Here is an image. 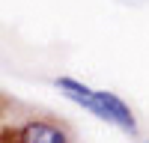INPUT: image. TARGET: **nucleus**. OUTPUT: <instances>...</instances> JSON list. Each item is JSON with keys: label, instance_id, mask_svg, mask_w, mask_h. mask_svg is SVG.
Masks as SVG:
<instances>
[{"label": "nucleus", "instance_id": "2", "mask_svg": "<svg viewBox=\"0 0 149 143\" xmlns=\"http://www.w3.org/2000/svg\"><path fill=\"white\" fill-rule=\"evenodd\" d=\"M54 87L66 95V99H72L78 107H84L86 113H93L95 116V110H98V101H95V90H90L86 83H81V81H74V78H69V75H60V78H54Z\"/></svg>", "mask_w": 149, "mask_h": 143}, {"label": "nucleus", "instance_id": "1", "mask_svg": "<svg viewBox=\"0 0 149 143\" xmlns=\"http://www.w3.org/2000/svg\"><path fill=\"white\" fill-rule=\"evenodd\" d=\"M95 101H98V110L95 116L102 119V122H110L122 128L125 134H137V119H134L131 107L119 99L116 92H107V90H95Z\"/></svg>", "mask_w": 149, "mask_h": 143}, {"label": "nucleus", "instance_id": "3", "mask_svg": "<svg viewBox=\"0 0 149 143\" xmlns=\"http://www.w3.org/2000/svg\"><path fill=\"white\" fill-rule=\"evenodd\" d=\"M18 140L21 143H72L69 134L60 125L54 122H42V119H33L18 131Z\"/></svg>", "mask_w": 149, "mask_h": 143}]
</instances>
